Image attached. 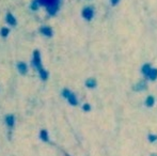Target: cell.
Segmentation results:
<instances>
[{
	"label": "cell",
	"instance_id": "4",
	"mask_svg": "<svg viewBox=\"0 0 157 156\" xmlns=\"http://www.w3.org/2000/svg\"><path fill=\"white\" fill-rule=\"evenodd\" d=\"M33 65L37 71H40L42 67V61H41V55L39 50H34L33 53Z\"/></svg>",
	"mask_w": 157,
	"mask_h": 156
},
{
	"label": "cell",
	"instance_id": "5",
	"mask_svg": "<svg viewBox=\"0 0 157 156\" xmlns=\"http://www.w3.org/2000/svg\"><path fill=\"white\" fill-rule=\"evenodd\" d=\"M145 80H149V81H156L157 80V67L152 66V69L150 70V72L148 73V75L145 76Z\"/></svg>",
	"mask_w": 157,
	"mask_h": 156
},
{
	"label": "cell",
	"instance_id": "13",
	"mask_svg": "<svg viewBox=\"0 0 157 156\" xmlns=\"http://www.w3.org/2000/svg\"><path fill=\"white\" fill-rule=\"evenodd\" d=\"M7 23H8L9 25L10 26H16V24H17V21H16V18L13 16L11 13H8L7 14Z\"/></svg>",
	"mask_w": 157,
	"mask_h": 156
},
{
	"label": "cell",
	"instance_id": "10",
	"mask_svg": "<svg viewBox=\"0 0 157 156\" xmlns=\"http://www.w3.org/2000/svg\"><path fill=\"white\" fill-rule=\"evenodd\" d=\"M17 70L21 75H25L27 74V72H28V66L24 62H18L17 63Z\"/></svg>",
	"mask_w": 157,
	"mask_h": 156
},
{
	"label": "cell",
	"instance_id": "12",
	"mask_svg": "<svg viewBox=\"0 0 157 156\" xmlns=\"http://www.w3.org/2000/svg\"><path fill=\"white\" fill-rule=\"evenodd\" d=\"M5 123L8 125L9 127H13L14 126V123H15V118L13 115H8L5 117Z\"/></svg>",
	"mask_w": 157,
	"mask_h": 156
},
{
	"label": "cell",
	"instance_id": "3",
	"mask_svg": "<svg viewBox=\"0 0 157 156\" xmlns=\"http://www.w3.org/2000/svg\"><path fill=\"white\" fill-rule=\"evenodd\" d=\"M146 89H148V82H146L145 79L138 81L137 83H135L133 86V90L135 92H142V91H145Z\"/></svg>",
	"mask_w": 157,
	"mask_h": 156
},
{
	"label": "cell",
	"instance_id": "16",
	"mask_svg": "<svg viewBox=\"0 0 157 156\" xmlns=\"http://www.w3.org/2000/svg\"><path fill=\"white\" fill-rule=\"evenodd\" d=\"M39 74H40V77L43 79V80H47V78H48V73H47V71L44 70V69H41L39 71Z\"/></svg>",
	"mask_w": 157,
	"mask_h": 156
},
{
	"label": "cell",
	"instance_id": "1",
	"mask_svg": "<svg viewBox=\"0 0 157 156\" xmlns=\"http://www.w3.org/2000/svg\"><path fill=\"white\" fill-rule=\"evenodd\" d=\"M40 5H44L47 9L49 15H56L59 11L60 7V0H37Z\"/></svg>",
	"mask_w": 157,
	"mask_h": 156
},
{
	"label": "cell",
	"instance_id": "11",
	"mask_svg": "<svg viewBox=\"0 0 157 156\" xmlns=\"http://www.w3.org/2000/svg\"><path fill=\"white\" fill-rule=\"evenodd\" d=\"M152 64H151V63H149V62H148V63H144V64H143V65L141 66V74L143 75V76H146V75H148V73H149L150 72V70H151V69H152Z\"/></svg>",
	"mask_w": 157,
	"mask_h": 156
},
{
	"label": "cell",
	"instance_id": "18",
	"mask_svg": "<svg viewBox=\"0 0 157 156\" xmlns=\"http://www.w3.org/2000/svg\"><path fill=\"white\" fill-rule=\"evenodd\" d=\"M91 109H92V107H91V105L89 103H86L82 105V110L85 111V112H89V111H91Z\"/></svg>",
	"mask_w": 157,
	"mask_h": 156
},
{
	"label": "cell",
	"instance_id": "20",
	"mask_svg": "<svg viewBox=\"0 0 157 156\" xmlns=\"http://www.w3.org/2000/svg\"><path fill=\"white\" fill-rule=\"evenodd\" d=\"M109 2L111 4V7H117V5L120 4L121 0H109Z\"/></svg>",
	"mask_w": 157,
	"mask_h": 156
},
{
	"label": "cell",
	"instance_id": "6",
	"mask_svg": "<svg viewBox=\"0 0 157 156\" xmlns=\"http://www.w3.org/2000/svg\"><path fill=\"white\" fill-rule=\"evenodd\" d=\"M155 104H156V99H155V96H154V95H148L144 101L145 106L148 107V108H152V107L155 106Z\"/></svg>",
	"mask_w": 157,
	"mask_h": 156
},
{
	"label": "cell",
	"instance_id": "21",
	"mask_svg": "<svg viewBox=\"0 0 157 156\" xmlns=\"http://www.w3.org/2000/svg\"><path fill=\"white\" fill-rule=\"evenodd\" d=\"M150 156H157V154H156V153H152V154H151Z\"/></svg>",
	"mask_w": 157,
	"mask_h": 156
},
{
	"label": "cell",
	"instance_id": "17",
	"mask_svg": "<svg viewBox=\"0 0 157 156\" xmlns=\"http://www.w3.org/2000/svg\"><path fill=\"white\" fill-rule=\"evenodd\" d=\"M9 33H10V30H9V28H7V27H3V28H1V30H0V35L3 37H8Z\"/></svg>",
	"mask_w": 157,
	"mask_h": 156
},
{
	"label": "cell",
	"instance_id": "2",
	"mask_svg": "<svg viewBox=\"0 0 157 156\" xmlns=\"http://www.w3.org/2000/svg\"><path fill=\"white\" fill-rule=\"evenodd\" d=\"M94 15H95V10L91 5L85 7V8L82 9V11H81V16L87 21H92L93 18H94Z\"/></svg>",
	"mask_w": 157,
	"mask_h": 156
},
{
	"label": "cell",
	"instance_id": "7",
	"mask_svg": "<svg viewBox=\"0 0 157 156\" xmlns=\"http://www.w3.org/2000/svg\"><path fill=\"white\" fill-rule=\"evenodd\" d=\"M85 85L88 89H95L97 87V80L94 77H90L86 80Z\"/></svg>",
	"mask_w": 157,
	"mask_h": 156
},
{
	"label": "cell",
	"instance_id": "19",
	"mask_svg": "<svg viewBox=\"0 0 157 156\" xmlns=\"http://www.w3.org/2000/svg\"><path fill=\"white\" fill-rule=\"evenodd\" d=\"M39 7H40V3L37 2V0H34L32 2V4H31V9H32L33 11H35V10L39 9Z\"/></svg>",
	"mask_w": 157,
	"mask_h": 156
},
{
	"label": "cell",
	"instance_id": "9",
	"mask_svg": "<svg viewBox=\"0 0 157 156\" xmlns=\"http://www.w3.org/2000/svg\"><path fill=\"white\" fill-rule=\"evenodd\" d=\"M66 99H67L69 105H72V106H77V105H78V99H77L75 93H73L72 91H71V93L69 94V96L66 97Z\"/></svg>",
	"mask_w": 157,
	"mask_h": 156
},
{
	"label": "cell",
	"instance_id": "15",
	"mask_svg": "<svg viewBox=\"0 0 157 156\" xmlns=\"http://www.w3.org/2000/svg\"><path fill=\"white\" fill-rule=\"evenodd\" d=\"M148 141L151 142V143H155L157 142V134H154V133H151L148 135Z\"/></svg>",
	"mask_w": 157,
	"mask_h": 156
},
{
	"label": "cell",
	"instance_id": "8",
	"mask_svg": "<svg viewBox=\"0 0 157 156\" xmlns=\"http://www.w3.org/2000/svg\"><path fill=\"white\" fill-rule=\"evenodd\" d=\"M40 33L42 35H45L47 37H52V30L50 27L44 26V27H41L40 28Z\"/></svg>",
	"mask_w": 157,
	"mask_h": 156
},
{
	"label": "cell",
	"instance_id": "14",
	"mask_svg": "<svg viewBox=\"0 0 157 156\" xmlns=\"http://www.w3.org/2000/svg\"><path fill=\"white\" fill-rule=\"evenodd\" d=\"M40 138L42 141H44V142H47L49 140V136H48V131H46V129H42L40 131Z\"/></svg>",
	"mask_w": 157,
	"mask_h": 156
}]
</instances>
